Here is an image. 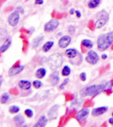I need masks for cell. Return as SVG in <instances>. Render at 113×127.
Here are the masks:
<instances>
[{"instance_id":"obj_31","label":"cell","mask_w":113,"mask_h":127,"mask_svg":"<svg viewBox=\"0 0 113 127\" xmlns=\"http://www.w3.org/2000/svg\"><path fill=\"white\" fill-rule=\"evenodd\" d=\"M79 78L81 79V81H85L87 79V74L85 72H81L79 75Z\"/></svg>"},{"instance_id":"obj_33","label":"cell","mask_w":113,"mask_h":127,"mask_svg":"<svg viewBox=\"0 0 113 127\" xmlns=\"http://www.w3.org/2000/svg\"><path fill=\"white\" fill-rule=\"evenodd\" d=\"M75 31H76V29H75V28L74 26L71 25L69 27V29H68V32H69V34H73L75 33Z\"/></svg>"},{"instance_id":"obj_38","label":"cell","mask_w":113,"mask_h":127,"mask_svg":"<svg viewBox=\"0 0 113 127\" xmlns=\"http://www.w3.org/2000/svg\"><path fill=\"white\" fill-rule=\"evenodd\" d=\"M108 58V55L106 54H103L102 55H101V58L103 60H106Z\"/></svg>"},{"instance_id":"obj_28","label":"cell","mask_w":113,"mask_h":127,"mask_svg":"<svg viewBox=\"0 0 113 127\" xmlns=\"http://www.w3.org/2000/svg\"><path fill=\"white\" fill-rule=\"evenodd\" d=\"M42 85H43V83L39 79H36L32 82V85L35 89H40L42 86Z\"/></svg>"},{"instance_id":"obj_10","label":"cell","mask_w":113,"mask_h":127,"mask_svg":"<svg viewBox=\"0 0 113 127\" xmlns=\"http://www.w3.org/2000/svg\"><path fill=\"white\" fill-rule=\"evenodd\" d=\"M109 109V107L107 106H101V107H96L92 109L91 111V115L93 117H99L101 115L105 114L106 112H107Z\"/></svg>"},{"instance_id":"obj_29","label":"cell","mask_w":113,"mask_h":127,"mask_svg":"<svg viewBox=\"0 0 113 127\" xmlns=\"http://www.w3.org/2000/svg\"><path fill=\"white\" fill-rule=\"evenodd\" d=\"M25 114L28 118H32L34 115L33 110L31 109H26L25 110Z\"/></svg>"},{"instance_id":"obj_22","label":"cell","mask_w":113,"mask_h":127,"mask_svg":"<svg viewBox=\"0 0 113 127\" xmlns=\"http://www.w3.org/2000/svg\"><path fill=\"white\" fill-rule=\"evenodd\" d=\"M81 44L85 46V47L87 48H92L94 46V44H93V41L90 39H87V38H85V39H83L81 40Z\"/></svg>"},{"instance_id":"obj_34","label":"cell","mask_w":113,"mask_h":127,"mask_svg":"<svg viewBox=\"0 0 113 127\" xmlns=\"http://www.w3.org/2000/svg\"><path fill=\"white\" fill-rule=\"evenodd\" d=\"M28 33L29 34H32L35 31V28L34 27H30L29 29H28Z\"/></svg>"},{"instance_id":"obj_41","label":"cell","mask_w":113,"mask_h":127,"mask_svg":"<svg viewBox=\"0 0 113 127\" xmlns=\"http://www.w3.org/2000/svg\"><path fill=\"white\" fill-rule=\"evenodd\" d=\"M112 116L113 117V113H112Z\"/></svg>"},{"instance_id":"obj_12","label":"cell","mask_w":113,"mask_h":127,"mask_svg":"<svg viewBox=\"0 0 113 127\" xmlns=\"http://www.w3.org/2000/svg\"><path fill=\"white\" fill-rule=\"evenodd\" d=\"M59 73L57 70H54L50 74L49 77V81L52 85H56L59 82Z\"/></svg>"},{"instance_id":"obj_27","label":"cell","mask_w":113,"mask_h":127,"mask_svg":"<svg viewBox=\"0 0 113 127\" xmlns=\"http://www.w3.org/2000/svg\"><path fill=\"white\" fill-rule=\"evenodd\" d=\"M20 111V107L18 105H13L10 106L9 108V112L11 114H15V113H19Z\"/></svg>"},{"instance_id":"obj_15","label":"cell","mask_w":113,"mask_h":127,"mask_svg":"<svg viewBox=\"0 0 113 127\" xmlns=\"http://www.w3.org/2000/svg\"><path fill=\"white\" fill-rule=\"evenodd\" d=\"M13 121L16 126L21 127L24 125V123H25V118L21 114H19L14 117Z\"/></svg>"},{"instance_id":"obj_3","label":"cell","mask_w":113,"mask_h":127,"mask_svg":"<svg viewBox=\"0 0 113 127\" xmlns=\"http://www.w3.org/2000/svg\"><path fill=\"white\" fill-rule=\"evenodd\" d=\"M63 62V59L60 53L55 52L50 56L48 58L47 63L51 70L54 71L61 67Z\"/></svg>"},{"instance_id":"obj_8","label":"cell","mask_w":113,"mask_h":127,"mask_svg":"<svg viewBox=\"0 0 113 127\" xmlns=\"http://www.w3.org/2000/svg\"><path fill=\"white\" fill-rule=\"evenodd\" d=\"M25 69V65L21 64H17L12 66L8 71V75L9 77H13L15 75H18L19 73L23 71Z\"/></svg>"},{"instance_id":"obj_16","label":"cell","mask_w":113,"mask_h":127,"mask_svg":"<svg viewBox=\"0 0 113 127\" xmlns=\"http://www.w3.org/2000/svg\"><path fill=\"white\" fill-rule=\"evenodd\" d=\"M48 121L47 117L46 115H42L41 117H40L38 121L36 123V124L34 125V127H44L46 126Z\"/></svg>"},{"instance_id":"obj_30","label":"cell","mask_w":113,"mask_h":127,"mask_svg":"<svg viewBox=\"0 0 113 127\" xmlns=\"http://www.w3.org/2000/svg\"><path fill=\"white\" fill-rule=\"evenodd\" d=\"M69 78H65V79H64V81L61 83V84H60V85H59V88L60 89H64V87H65V86L66 85H67V83H69Z\"/></svg>"},{"instance_id":"obj_2","label":"cell","mask_w":113,"mask_h":127,"mask_svg":"<svg viewBox=\"0 0 113 127\" xmlns=\"http://www.w3.org/2000/svg\"><path fill=\"white\" fill-rule=\"evenodd\" d=\"M106 90V87H105V83H102V84H93V85L87 86L85 88H83L81 91V95L82 97H85V96H90L91 97H95L99 93H102L103 91Z\"/></svg>"},{"instance_id":"obj_18","label":"cell","mask_w":113,"mask_h":127,"mask_svg":"<svg viewBox=\"0 0 113 127\" xmlns=\"http://www.w3.org/2000/svg\"><path fill=\"white\" fill-rule=\"evenodd\" d=\"M44 39V36H38V37L34 38L32 41L31 46L32 48H36L39 46L43 42Z\"/></svg>"},{"instance_id":"obj_6","label":"cell","mask_w":113,"mask_h":127,"mask_svg":"<svg viewBox=\"0 0 113 127\" xmlns=\"http://www.w3.org/2000/svg\"><path fill=\"white\" fill-rule=\"evenodd\" d=\"M20 20V13L17 11H15L10 14L8 17V23L11 27H15L18 25Z\"/></svg>"},{"instance_id":"obj_37","label":"cell","mask_w":113,"mask_h":127,"mask_svg":"<svg viewBox=\"0 0 113 127\" xmlns=\"http://www.w3.org/2000/svg\"><path fill=\"white\" fill-rule=\"evenodd\" d=\"M75 11L76 10L74 8H71V9L69 10V14L70 15H74V13H75Z\"/></svg>"},{"instance_id":"obj_36","label":"cell","mask_w":113,"mask_h":127,"mask_svg":"<svg viewBox=\"0 0 113 127\" xmlns=\"http://www.w3.org/2000/svg\"><path fill=\"white\" fill-rule=\"evenodd\" d=\"M75 14H76L77 17L80 18L81 17V13L80 11H79V10H76V11H75Z\"/></svg>"},{"instance_id":"obj_26","label":"cell","mask_w":113,"mask_h":127,"mask_svg":"<svg viewBox=\"0 0 113 127\" xmlns=\"http://www.w3.org/2000/svg\"><path fill=\"white\" fill-rule=\"evenodd\" d=\"M71 72V67H69V65H65V66L63 67L62 70H61V75H63V76H65V77H67V76L70 75Z\"/></svg>"},{"instance_id":"obj_39","label":"cell","mask_w":113,"mask_h":127,"mask_svg":"<svg viewBox=\"0 0 113 127\" xmlns=\"http://www.w3.org/2000/svg\"><path fill=\"white\" fill-rule=\"evenodd\" d=\"M109 123H110L111 125H113V117H111V118L109 119Z\"/></svg>"},{"instance_id":"obj_5","label":"cell","mask_w":113,"mask_h":127,"mask_svg":"<svg viewBox=\"0 0 113 127\" xmlns=\"http://www.w3.org/2000/svg\"><path fill=\"white\" fill-rule=\"evenodd\" d=\"M59 25V21L56 19H52L46 23L44 27V31L47 32H52L54 31L56 29H57L58 26Z\"/></svg>"},{"instance_id":"obj_35","label":"cell","mask_w":113,"mask_h":127,"mask_svg":"<svg viewBox=\"0 0 113 127\" xmlns=\"http://www.w3.org/2000/svg\"><path fill=\"white\" fill-rule=\"evenodd\" d=\"M34 3L36 5H42L44 3V0H35Z\"/></svg>"},{"instance_id":"obj_20","label":"cell","mask_w":113,"mask_h":127,"mask_svg":"<svg viewBox=\"0 0 113 127\" xmlns=\"http://www.w3.org/2000/svg\"><path fill=\"white\" fill-rule=\"evenodd\" d=\"M109 20H107L105 18H99L97 19V21L95 23V27L96 29H101L107 24Z\"/></svg>"},{"instance_id":"obj_32","label":"cell","mask_w":113,"mask_h":127,"mask_svg":"<svg viewBox=\"0 0 113 127\" xmlns=\"http://www.w3.org/2000/svg\"><path fill=\"white\" fill-rule=\"evenodd\" d=\"M16 11H17L18 12H19L20 14H22V15H23L25 13V9H24V8L22 7L21 5L18 6L16 7Z\"/></svg>"},{"instance_id":"obj_40","label":"cell","mask_w":113,"mask_h":127,"mask_svg":"<svg viewBox=\"0 0 113 127\" xmlns=\"http://www.w3.org/2000/svg\"><path fill=\"white\" fill-rule=\"evenodd\" d=\"M0 80H1V82H0V85L1 86V85H2V83H3V77H2V75H1V76Z\"/></svg>"},{"instance_id":"obj_9","label":"cell","mask_w":113,"mask_h":127,"mask_svg":"<svg viewBox=\"0 0 113 127\" xmlns=\"http://www.w3.org/2000/svg\"><path fill=\"white\" fill-rule=\"evenodd\" d=\"M71 42V37L69 35L62 36L58 40V46L61 48H65L70 44Z\"/></svg>"},{"instance_id":"obj_7","label":"cell","mask_w":113,"mask_h":127,"mask_svg":"<svg viewBox=\"0 0 113 127\" xmlns=\"http://www.w3.org/2000/svg\"><path fill=\"white\" fill-rule=\"evenodd\" d=\"M89 113L90 111L88 108H83L77 112L75 118L79 122H83L88 118Z\"/></svg>"},{"instance_id":"obj_23","label":"cell","mask_w":113,"mask_h":127,"mask_svg":"<svg viewBox=\"0 0 113 127\" xmlns=\"http://www.w3.org/2000/svg\"><path fill=\"white\" fill-rule=\"evenodd\" d=\"M101 2V0H90L88 2L87 5H88V7L90 9H95L99 5Z\"/></svg>"},{"instance_id":"obj_21","label":"cell","mask_w":113,"mask_h":127,"mask_svg":"<svg viewBox=\"0 0 113 127\" xmlns=\"http://www.w3.org/2000/svg\"><path fill=\"white\" fill-rule=\"evenodd\" d=\"M54 45V41H53V40L47 41L44 44L43 46H42V51L44 52H48L53 47Z\"/></svg>"},{"instance_id":"obj_1","label":"cell","mask_w":113,"mask_h":127,"mask_svg":"<svg viewBox=\"0 0 113 127\" xmlns=\"http://www.w3.org/2000/svg\"><path fill=\"white\" fill-rule=\"evenodd\" d=\"M113 43V32L101 34L97 38V48L100 52L107 50Z\"/></svg>"},{"instance_id":"obj_4","label":"cell","mask_w":113,"mask_h":127,"mask_svg":"<svg viewBox=\"0 0 113 127\" xmlns=\"http://www.w3.org/2000/svg\"><path fill=\"white\" fill-rule=\"evenodd\" d=\"M100 57L97 52L90 50L87 52V54L85 57V61L91 65H95L99 62Z\"/></svg>"},{"instance_id":"obj_24","label":"cell","mask_w":113,"mask_h":127,"mask_svg":"<svg viewBox=\"0 0 113 127\" xmlns=\"http://www.w3.org/2000/svg\"><path fill=\"white\" fill-rule=\"evenodd\" d=\"M10 99V95L8 93H2L0 98V102L1 104H5L9 101Z\"/></svg>"},{"instance_id":"obj_17","label":"cell","mask_w":113,"mask_h":127,"mask_svg":"<svg viewBox=\"0 0 113 127\" xmlns=\"http://www.w3.org/2000/svg\"><path fill=\"white\" fill-rule=\"evenodd\" d=\"M12 44V40L11 38L8 37L6 38V40L4 42V43L1 46V47H0V52L1 53H3L5 52H6L7 50L9 47L11 46Z\"/></svg>"},{"instance_id":"obj_14","label":"cell","mask_w":113,"mask_h":127,"mask_svg":"<svg viewBox=\"0 0 113 127\" xmlns=\"http://www.w3.org/2000/svg\"><path fill=\"white\" fill-rule=\"evenodd\" d=\"M18 85L19 87L21 89L23 90H29L31 88L32 83L31 82L28 80H26V79H21L19 83H18Z\"/></svg>"},{"instance_id":"obj_19","label":"cell","mask_w":113,"mask_h":127,"mask_svg":"<svg viewBox=\"0 0 113 127\" xmlns=\"http://www.w3.org/2000/svg\"><path fill=\"white\" fill-rule=\"evenodd\" d=\"M46 73H47V70H46L45 67H41L38 68L36 71L35 76L37 79H42V78L45 77L46 75Z\"/></svg>"},{"instance_id":"obj_13","label":"cell","mask_w":113,"mask_h":127,"mask_svg":"<svg viewBox=\"0 0 113 127\" xmlns=\"http://www.w3.org/2000/svg\"><path fill=\"white\" fill-rule=\"evenodd\" d=\"M58 108L59 106L57 105H55L54 107H52L50 109L49 111L48 112V117L49 119H55L57 117V114H58Z\"/></svg>"},{"instance_id":"obj_25","label":"cell","mask_w":113,"mask_h":127,"mask_svg":"<svg viewBox=\"0 0 113 127\" xmlns=\"http://www.w3.org/2000/svg\"><path fill=\"white\" fill-rule=\"evenodd\" d=\"M97 19H99V18H105L107 20H109V14L107 11L102 10V11H99L97 14Z\"/></svg>"},{"instance_id":"obj_11","label":"cell","mask_w":113,"mask_h":127,"mask_svg":"<svg viewBox=\"0 0 113 127\" xmlns=\"http://www.w3.org/2000/svg\"><path fill=\"white\" fill-rule=\"evenodd\" d=\"M65 54L69 58V60H72L73 59H75L81 54L79 53V51L77 49L73 48H68V49L65 50Z\"/></svg>"}]
</instances>
